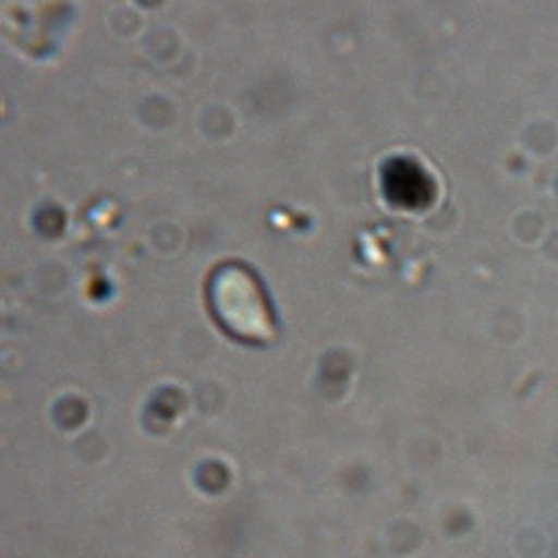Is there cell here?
I'll return each instance as SVG.
<instances>
[{
  "instance_id": "obj_1",
  "label": "cell",
  "mask_w": 558,
  "mask_h": 558,
  "mask_svg": "<svg viewBox=\"0 0 558 558\" xmlns=\"http://www.w3.org/2000/svg\"><path fill=\"white\" fill-rule=\"evenodd\" d=\"M206 304L219 329L242 344L262 347L277 338V313L259 275L242 264H219L206 282Z\"/></svg>"
}]
</instances>
